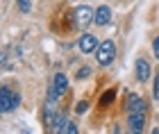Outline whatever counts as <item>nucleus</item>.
<instances>
[{"mask_svg": "<svg viewBox=\"0 0 159 134\" xmlns=\"http://www.w3.org/2000/svg\"><path fill=\"white\" fill-rule=\"evenodd\" d=\"M150 73H152V68H150V64H148L146 59L136 61V80H139V82H148Z\"/></svg>", "mask_w": 159, "mask_h": 134, "instance_id": "nucleus-7", "label": "nucleus"}, {"mask_svg": "<svg viewBox=\"0 0 159 134\" xmlns=\"http://www.w3.org/2000/svg\"><path fill=\"white\" fill-rule=\"evenodd\" d=\"M18 9L23 14H27V11H30V0H18Z\"/></svg>", "mask_w": 159, "mask_h": 134, "instance_id": "nucleus-10", "label": "nucleus"}, {"mask_svg": "<svg viewBox=\"0 0 159 134\" xmlns=\"http://www.w3.org/2000/svg\"><path fill=\"white\" fill-rule=\"evenodd\" d=\"M127 125H129V134H141L143 125H146V102L134 93L127 100Z\"/></svg>", "mask_w": 159, "mask_h": 134, "instance_id": "nucleus-1", "label": "nucleus"}, {"mask_svg": "<svg viewBox=\"0 0 159 134\" xmlns=\"http://www.w3.org/2000/svg\"><path fill=\"white\" fill-rule=\"evenodd\" d=\"M20 105V96L14 93L11 89L2 87L0 89V114H9V111H14Z\"/></svg>", "mask_w": 159, "mask_h": 134, "instance_id": "nucleus-2", "label": "nucleus"}, {"mask_svg": "<svg viewBox=\"0 0 159 134\" xmlns=\"http://www.w3.org/2000/svg\"><path fill=\"white\" fill-rule=\"evenodd\" d=\"M152 134H159V127H155V132H152Z\"/></svg>", "mask_w": 159, "mask_h": 134, "instance_id": "nucleus-16", "label": "nucleus"}, {"mask_svg": "<svg viewBox=\"0 0 159 134\" xmlns=\"http://www.w3.org/2000/svg\"><path fill=\"white\" fill-rule=\"evenodd\" d=\"M77 43H80V50H82V52L98 50V37H93V34H82Z\"/></svg>", "mask_w": 159, "mask_h": 134, "instance_id": "nucleus-6", "label": "nucleus"}, {"mask_svg": "<svg viewBox=\"0 0 159 134\" xmlns=\"http://www.w3.org/2000/svg\"><path fill=\"white\" fill-rule=\"evenodd\" d=\"M114 57H116V46H114V41H102V43L98 46L96 50V59L100 66H109Z\"/></svg>", "mask_w": 159, "mask_h": 134, "instance_id": "nucleus-3", "label": "nucleus"}, {"mask_svg": "<svg viewBox=\"0 0 159 134\" xmlns=\"http://www.w3.org/2000/svg\"><path fill=\"white\" fill-rule=\"evenodd\" d=\"M152 96H155V100H159V73L155 77V89H152Z\"/></svg>", "mask_w": 159, "mask_h": 134, "instance_id": "nucleus-11", "label": "nucleus"}, {"mask_svg": "<svg viewBox=\"0 0 159 134\" xmlns=\"http://www.w3.org/2000/svg\"><path fill=\"white\" fill-rule=\"evenodd\" d=\"M93 18H96V14H93V9H91V7L82 5V7H77V9H75V20H77V25H80V27L89 25Z\"/></svg>", "mask_w": 159, "mask_h": 134, "instance_id": "nucleus-4", "label": "nucleus"}, {"mask_svg": "<svg viewBox=\"0 0 159 134\" xmlns=\"http://www.w3.org/2000/svg\"><path fill=\"white\" fill-rule=\"evenodd\" d=\"M111 134H120V127H118V125H114V127H111Z\"/></svg>", "mask_w": 159, "mask_h": 134, "instance_id": "nucleus-15", "label": "nucleus"}, {"mask_svg": "<svg viewBox=\"0 0 159 134\" xmlns=\"http://www.w3.org/2000/svg\"><path fill=\"white\" fill-rule=\"evenodd\" d=\"M89 109V102H77V114H84Z\"/></svg>", "mask_w": 159, "mask_h": 134, "instance_id": "nucleus-12", "label": "nucleus"}, {"mask_svg": "<svg viewBox=\"0 0 159 134\" xmlns=\"http://www.w3.org/2000/svg\"><path fill=\"white\" fill-rule=\"evenodd\" d=\"M66 89H68L66 75H64V73H57L55 80H52V100H55V98H61L64 93H66Z\"/></svg>", "mask_w": 159, "mask_h": 134, "instance_id": "nucleus-5", "label": "nucleus"}, {"mask_svg": "<svg viewBox=\"0 0 159 134\" xmlns=\"http://www.w3.org/2000/svg\"><path fill=\"white\" fill-rule=\"evenodd\" d=\"M155 57H157V59H159V37H157V39H155Z\"/></svg>", "mask_w": 159, "mask_h": 134, "instance_id": "nucleus-14", "label": "nucleus"}, {"mask_svg": "<svg viewBox=\"0 0 159 134\" xmlns=\"http://www.w3.org/2000/svg\"><path fill=\"white\" fill-rule=\"evenodd\" d=\"M93 20H96L98 25H107V23L111 20V9H109L107 5L98 7V9H96V18H93Z\"/></svg>", "mask_w": 159, "mask_h": 134, "instance_id": "nucleus-8", "label": "nucleus"}, {"mask_svg": "<svg viewBox=\"0 0 159 134\" xmlns=\"http://www.w3.org/2000/svg\"><path fill=\"white\" fill-rule=\"evenodd\" d=\"M59 134H80V127H77L73 121H68L66 125H64V130H61Z\"/></svg>", "mask_w": 159, "mask_h": 134, "instance_id": "nucleus-9", "label": "nucleus"}, {"mask_svg": "<svg viewBox=\"0 0 159 134\" xmlns=\"http://www.w3.org/2000/svg\"><path fill=\"white\" fill-rule=\"evenodd\" d=\"M89 73H91L89 68H82V70H80V75H77V77H80V80H84V77H89Z\"/></svg>", "mask_w": 159, "mask_h": 134, "instance_id": "nucleus-13", "label": "nucleus"}]
</instances>
